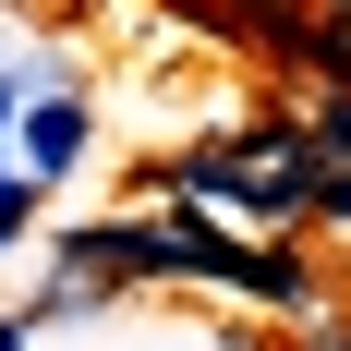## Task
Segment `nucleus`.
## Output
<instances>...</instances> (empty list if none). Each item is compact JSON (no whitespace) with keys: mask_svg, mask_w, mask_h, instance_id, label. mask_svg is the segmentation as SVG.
Returning <instances> with one entry per match:
<instances>
[{"mask_svg":"<svg viewBox=\"0 0 351 351\" xmlns=\"http://www.w3.org/2000/svg\"><path fill=\"white\" fill-rule=\"evenodd\" d=\"M182 194H218V206L243 218H303L315 206V145H303V121L291 134H243V145H206V158H182Z\"/></svg>","mask_w":351,"mask_h":351,"instance_id":"f257e3e1","label":"nucleus"},{"mask_svg":"<svg viewBox=\"0 0 351 351\" xmlns=\"http://www.w3.org/2000/svg\"><path fill=\"white\" fill-rule=\"evenodd\" d=\"M25 145L49 158V170H61L73 145H85V109H73V97H49V109H25Z\"/></svg>","mask_w":351,"mask_h":351,"instance_id":"f03ea898","label":"nucleus"},{"mask_svg":"<svg viewBox=\"0 0 351 351\" xmlns=\"http://www.w3.org/2000/svg\"><path fill=\"white\" fill-rule=\"evenodd\" d=\"M303 218H339V230H351V158H315V206H303Z\"/></svg>","mask_w":351,"mask_h":351,"instance_id":"7ed1b4c3","label":"nucleus"},{"mask_svg":"<svg viewBox=\"0 0 351 351\" xmlns=\"http://www.w3.org/2000/svg\"><path fill=\"white\" fill-rule=\"evenodd\" d=\"M25 206H36V182H0V230H25Z\"/></svg>","mask_w":351,"mask_h":351,"instance_id":"20e7f679","label":"nucleus"},{"mask_svg":"<svg viewBox=\"0 0 351 351\" xmlns=\"http://www.w3.org/2000/svg\"><path fill=\"white\" fill-rule=\"evenodd\" d=\"M0 351H25V327H0Z\"/></svg>","mask_w":351,"mask_h":351,"instance_id":"39448f33","label":"nucleus"},{"mask_svg":"<svg viewBox=\"0 0 351 351\" xmlns=\"http://www.w3.org/2000/svg\"><path fill=\"white\" fill-rule=\"evenodd\" d=\"M315 351H351V339H315Z\"/></svg>","mask_w":351,"mask_h":351,"instance_id":"423d86ee","label":"nucleus"},{"mask_svg":"<svg viewBox=\"0 0 351 351\" xmlns=\"http://www.w3.org/2000/svg\"><path fill=\"white\" fill-rule=\"evenodd\" d=\"M0 121H12V97H0Z\"/></svg>","mask_w":351,"mask_h":351,"instance_id":"0eeeda50","label":"nucleus"},{"mask_svg":"<svg viewBox=\"0 0 351 351\" xmlns=\"http://www.w3.org/2000/svg\"><path fill=\"white\" fill-rule=\"evenodd\" d=\"M327 12H351V0H327Z\"/></svg>","mask_w":351,"mask_h":351,"instance_id":"6e6552de","label":"nucleus"}]
</instances>
